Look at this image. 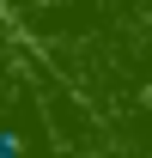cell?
Here are the masks:
<instances>
[{
  "mask_svg": "<svg viewBox=\"0 0 152 158\" xmlns=\"http://www.w3.org/2000/svg\"><path fill=\"white\" fill-rule=\"evenodd\" d=\"M0 158H24V140L12 134V128H0Z\"/></svg>",
  "mask_w": 152,
  "mask_h": 158,
  "instance_id": "obj_1",
  "label": "cell"
}]
</instances>
